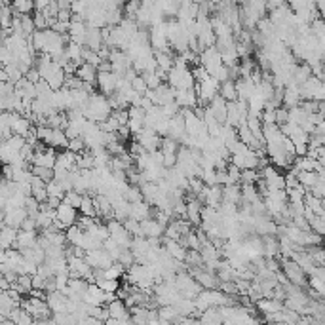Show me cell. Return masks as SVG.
Returning <instances> with one entry per match:
<instances>
[{
    "label": "cell",
    "instance_id": "484cf974",
    "mask_svg": "<svg viewBox=\"0 0 325 325\" xmlns=\"http://www.w3.org/2000/svg\"><path fill=\"white\" fill-rule=\"evenodd\" d=\"M219 95H221L224 101H236L238 94H236V88H234V80H224L219 84Z\"/></svg>",
    "mask_w": 325,
    "mask_h": 325
},
{
    "label": "cell",
    "instance_id": "30bf717a",
    "mask_svg": "<svg viewBox=\"0 0 325 325\" xmlns=\"http://www.w3.org/2000/svg\"><path fill=\"white\" fill-rule=\"evenodd\" d=\"M175 103L179 105L181 109H194L198 105V97L192 88H185V90H175Z\"/></svg>",
    "mask_w": 325,
    "mask_h": 325
},
{
    "label": "cell",
    "instance_id": "1f68e13d",
    "mask_svg": "<svg viewBox=\"0 0 325 325\" xmlns=\"http://www.w3.org/2000/svg\"><path fill=\"white\" fill-rule=\"evenodd\" d=\"M101 248L105 249V251H107L109 255H111L112 261H116V259H118V255H120V251H122V248H120L118 243H116V241H114V239H112L111 236H109V238L103 241Z\"/></svg>",
    "mask_w": 325,
    "mask_h": 325
},
{
    "label": "cell",
    "instance_id": "5b68a950",
    "mask_svg": "<svg viewBox=\"0 0 325 325\" xmlns=\"http://www.w3.org/2000/svg\"><path fill=\"white\" fill-rule=\"evenodd\" d=\"M148 44H150L152 51L170 48L168 34H166V21H160V23L150 25V29H148Z\"/></svg>",
    "mask_w": 325,
    "mask_h": 325
},
{
    "label": "cell",
    "instance_id": "277c9868",
    "mask_svg": "<svg viewBox=\"0 0 325 325\" xmlns=\"http://www.w3.org/2000/svg\"><path fill=\"white\" fill-rule=\"evenodd\" d=\"M278 261H282L283 274L287 276V280L291 283L300 285V287H308V274L293 259H289V257H278Z\"/></svg>",
    "mask_w": 325,
    "mask_h": 325
},
{
    "label": "cell",
    "instance_id": "b9f144b4",
    "mask_svg": "<svg viewBox=\"0 0 325 325\" xmlns=\"http://www.w3.org/2000/svg\"><path fill=\"white\" fill-rule=\"evenodd\" d=\"M129 84H131V88H133V90H135V92H137V94H139V95H143V94H145V92H146V90H148V88H146L145 78L141 76V74H137V76L133 78V80H131Z\"/></svg>",
    "mask_w": 325,
    "mask_h": 325
},
{
    "label": "cell",
    "instance_id": "ffe728a7",
    "mask_svg": "<svg viewBox=\"0 0 325 325\" xmlns=\"http://www.w3.org/2000/svg\"><path fill=\"white\" fill-rule=\"evenodd\" d=\"M84 46L90 50H99L103 46V34L101 29H95V27H88L86 31V38H84Z\"/></svg>",
    "mask_w": 325,
    "mask_h": 325
},
{
    "label": "cell",
    "instance_id": "6da1fadb",
    "mask_svg": "<svg viewBox=\"0 0 325 325\" xmlns=\"http://www.w3.org/2000/svg\"><path fill=\"white\" fill-rule=\"evenodd\" d=\"M166 82H168L173 90H185V88H192V86H194V76H192V70L188 67L173 65V67L168 70Z\"/></svg>",
    "mask_w": 325,
    "mask_h": 325
},
{
    "label": "cell",
    "instance_id": "4316f807",
    "mask_svg": "<svg viewBox=\"0 0 325 325\" xmlns=\"http://www.w3.org/2000/svg\"><path fill=\"white\" fill-rule=\"evenodd\" d=\"M297 181L300 187L308 190L317 181V173L316 171H297Z\"/></svg>",
    "mask_w": 325,
    "mask_h": 325
},
{
    "label": "cell",
    "instance_id": "f546056e",
    "mask_svg": "<svg viewBox=\"0 0 325 325\" xmlns=\"http://www.w3.org/2000/svg\"><path fill=\"white\" fill-rule=\"evenodd\" d=\"M16 306H17V304L12 300V297H10L8 293H6V291H0V312L8 316L10 312H12Z\"/></svg>",
    "mask_w": 325,
    "mask_h": 325
},
{
    "label": "cell",
    "instance_id": "603a6c76",
    "mask_svg": "<svg viewBox=\"0 0 325 325\" xmlns=\"http://www.w3.org/2000/svg\"><path fill=\"white\" fill-rule=\"evenodd\" d=\"M222 202H230V204L239 205V202H241V192H239L238 183H234V185H224V187H222Z\"/></svg>",
    "mask_w": 325,
    "mask_h": 325
},
{
    "label": "cell",
    "instance_id": "8992f818",
    "mask_svg": "<svg viewBox=\"0 0 325 325\" xmlns=\"http://www.w3.org/2000/svg\"><path fill=\"white\" fill-rule=\"evenodd\" d=\"M95 84L99 86V92H101L103 95H111V94H114V92H116L118 74H114L112 70H105V72H99V70H97Z\"/></svg>",
    "mask_w": 325,
    "mask_h": 325
},
{
    "label": "cell",
    "instance_id": "d590c367",
    "mask_svg": "<svg viewBox=\"0 0 325 325\" xmlns=\"http://www.w3.org/2000/svg\"><path fill=\"white\" fill-rule=\"evenodd\" d=\"M124 14H126V17H129V19H135V14L139 12V8H141V4H143V0H124Z\"/></svg>",
    "mask_w": 325,
    "mask_h": 325
},
{
    "label": "cell",
    "instance_id": "f6af8a7d",
    "mask_svg": "<svg viewBox=\"0 0 325 325\" xmlns=\"http://www.w3.org/2000/svg\"><path fill=\"white\" fill-rule=\"evenodd\" d=\"M33 21H34V29H48V19L44 16L42 12H36L33 16Z\"/></svg>",
    "mask_w": 325,
    "mask_h": 325
},
{
    "label": "cell",
    "instance_id": "7c38bea8",
    "mask_svg": "<svg viewBox=\"0 0 325 325\" xmlns=\"http://www.w3.org/2000/svg\"><path fill=\"white\" fill-rule=\"evenodd\" d=\"M205 109L211 112V116H213L219 124H224V120H226V101L222 99L221 95L219 94L215 95L213 99L205 105Z\"/></svg>",
    "mask_w": 325,
    "mask_h": 325
},
{
    "label": "cell",
    "instance_id": "f1b7e54d",
    "mask_svg": "<svg viewBox=\"0 0 325 325\" xmlns=\"http://www.w3.org/2000/svg\"><path fill=\"white\" fill-rule=\"evenodd\" d=\"M308 287L312 291H316L317 295H325V278L323 276H310V280H308Z\"/></svg>",
    "mask_w": 325,
    "mask_h": 325
},
{
    "label": "cell",
    "instance_id": "816d5d0a",
    "mask_svg": "<svg viewBox=\"0 0 325 325\" xmlns=\"http://www.w3.org/2000/svg\"><path fill=\"white\" fill-rule=\"evenodd\" d=\"M6 289H10V282L4 276H0V291H6Z\"/></svg>",
    "mask_w": 325,
    "mask_h": 325
},
{
    "label": "cell",
    "instance_id": "2e32d148",
    "mask_svg": "<svg viewBox=\"0 0 325 325\" xmlns=\"http://www.w3.org/2000/svg\"><path fill=\"white\" fill-rule=\"evenodd\" d=\"M27 209L25 207H14V209H8V211H4V224H8V226H14L19 230V226H21V222L23 219L27 217Z\"/></svg>",
    "mask_w": 325,
    "mask_h": 325
},
{
    "label": "cell",
    "instance_id": "d6986e66",
    "mask_svg": "<svg viewBox=\"0 0 325 325\" xmlns=\"http://www.w3.org/2000/svg\"><path fill=\"white\" fill-rule=\"evenodd\" d=\"M36 230H17V236H16V243L14 248L16 249H25V248H33L36 246Z\"/></svg>",
    "mask_w": 325,
    "mask_h": 325
},
{
    "label": "cell",
    "instance_id": "e0dca14e",
    "mask_svg": "<svg viewBox=\"0 0 325 325\" xmlns=\"http://www.w3.org/2000/svg\"><path fill=\"white\" fill-rule=\"evenodd\" d=\"M185 133H187V131H185V120H183V114L179 112V114H175V116H171V118H170V124H168V133H166V135L179 141Z\"/></svg>",
    "mask_w": 325,
    "mask_h": 325
},
{
    "label": "cell",
    "instance_id": "7a4b0ae2",
    "mask_svg": "<svg viewBox=\"0 0 325 325\" xmlns=\"http://www.w3.org/2000/svg\"><path fill=\"white\" fill-rule=\"evenodd\" d=\"M19 306H23L34 317V321H46V319H50L51 317V310L48 308V302L44 299H38V297H33V295H29L27 299L21 300V304Z\"/></svg>",
    "mask_w": 325,
    "mask_h": 325
},
{
    "label": "cell",
    "instance_id": "681fc988",
    "mask_svg": "<svg viewBox=\"0 0 325 325\" xmlns=\"http://www.w3.org/2000/svg\"><path fill=\"white\" fill-rule=\"evenodd\" d=\"M70 17H72L70 8H59V12H57V19H59V21L68 23V21H70Z\"/></svg>",
    "mask_w": 325,
    "mask_h": 325
},
{
    "label": "cell",
    "instance_id": "9a60e30c",
    "mask_svg": "<svg viewBox=\"0 0 325 325\" xmlns=\"http://www.w3.org/2000/svg\"><path fill=\"white\" fill-rule=\"evenodd\" d=\"M302 97H300V92H299V86H293V84H287L283 88V95H282V105L285 109H291V107H297L300 105Z\"/></svg>",
    "mask_w": 325,
    "mask_h": 325
},
{
    "label": "cell",
    "instance_id": "60d3db41",
    "mask_svg": "<svg viewBox=\"0 0 325 325\" xmlns=\"http://www.w3.org/2000/svg\"><path fill=\"white\" fill-rule=\"evenodd\" d=\"M257 179H259L257 170H249V168H246V170L239 171V183H255Z\"/></svg>",
    "mask_w": 325,
    "mask_h": 325
},
{
    "label": "cell",
    "instance_id": "ac0fdd59",
    "mask_svg": "<svg viewBox=\"0 0 325 325\" xmlns=\"http://www.w3.org/2000/svg\"><path fill=\"white\" fill-rule=\"evenodd\" d=\"M129 217H133V219H137V221L148 219V217H152V205L146 204L145 200H141V202H133L131 207H129Z\"/></svg>",
    "mask_w": 325,
    "mask_h": 325
},
{
    "label": "cell",
    "instance_id": "ba28073f",
    "mask_svg": "<svg viewBox=\"0 0 325 325\" xmlns=\"http://www.w3.org/2000/svg\"><path fill=\"white\" fill-rule=\"evenodd\" d=\"M107 310H109V316L111 317H118L122 325L124 323H129L131 321V316H129V308L126 306V302L122 299H114L111 300L109 304H105Z\"/></svg>",
    "mask_w": 325,
    "mask_h": 325
},
{
    "label": "cell",
    "instance_id": "cb8c5ba5",
    "mask_svg": "<svg viewBox=\"0 0 325 325\" xmlns=\"http://www.w3.org/2000/svg\"><path fill=\"white\" fill-rule=\"evenodd\" d=\"M302 202H304V207H306V209H310L312 213L323 215V217H325L323 200H321V198H316L314 194H310V192L306 190V194H304V198H302Z\"/></svg>",
    "mask_w": 325,
    "mask_h": 325
},
{
    "label": "cell",
    "instance_id": "7dc6e473",
    "mask_svg": "<svg viewBox=\"0 0 325 325\" xmlns=\"http://www.w3.org/2000/svg\"><path fill=\"white\" fill-rule=\"evenodd\" d=\"M177 164V154L175 152H164V168H173Z\"/></svg>",
    "mask_w": 325,
    "mask_h": 325
},
{
    "label": "cell",
    "instance_id": "c3c4849f",
    "mask_svg": "<svg viewBox=\"0 0 325 325\" xmlns=\"http://www.w3.org/2000/svg\"><path fill=\"white\" fill-rule=\"evenodd\" d=\"M285 122H287V109H285V107H278V109H276V124L282 126Z\"/></svg>",
    "mask_w": 325,
    "mask_h": 325
},
{
    "label": "cell",
    "instance_id": "8d00e7d4",
    "mask_svg": "<svg viewBox=\"0 0 325 325\" xmlns=\"http://www.w3.org/2000/svg\"><path fill=\"white\" fill-rule=\"evenodd\" d=\"M116 261H118L124 268H129V266L135 263V257H133V253H131V249L129 248H122V251H120V255Z\"/></svg>",
    "mask_w": 325,
    "mask_h": 325
},
{
    "label": "cell",
    "instance_id": "83f0119b",
    "mask_svg": "<svg viewBox=\"0 0 325 325\" xmlns=\"http://www.w3.org/2000/svg\"><path fill=\"white\" fill-rule=\"evenodd\" d=\"M78 211H80V215L97 217V213H95V205H94V198L84 194V196H82V202H80V205H78Z\"/></svg>",
    "mask_w": 325,
    "mask_h": 325
},
{
    "label": "cell",
    "instance_id": "d4e9b609",
    "mask_svg": "<svg viewBox=\"0 0 325 325\" xmlns=\"http://www.w3.org/2000/svg\"><path fill=\"white\" fill-rule=\"evenodd\" d=\"M44 80L48 82V86H50L53 92H55V90H61L63 84H65V70L61 67H55Z\"/></svg>",
    "mask_w": 325,
    "mask_h": 325
},
{
    "label": "cell",
    "instance_id": "836d02e7",
    "mask_svg": "<svg viewBox=\"0 0 325 325\" xmlns=\"http://www.w3.org/2000/svg\"><path fill=\"white\" fill-rule=\"evenodd\" d=\"M82 196H84V194H80V192H76L74 188H70V190H65V194H63L61 200L78 209V205H80V202H82Z\"/></svg>",
    "mask_w": 325,
    "mask_h": 325
},
{
    "label": "cell",
    "instance_id": "f5cc1de1",
    "mask_svg": "<svg viewBox=\"0 0 325 325\" xmlns=\"http://www.w3.org/2000/svg\"><path fill=\"white\" fill-rule=\"evenodd\" d=\"M0 111H4V99L0 97Z\"/></svg>",
    "mask_w": 325,
    "mask_h": 325
},
{
    "label": "cell",
    "instance_id": "52a82bcc",
    "mask_svg": "<svg viewBox=\"0 0 325 325\" xmlns=\"http://www.w3.org/2000/svg\"><path fill=\"white\" fill-rule=\"evenodd\" d=\"M150 101H152L154 105H160V107H162V105H166V103L175 101V90H173L168 82H162L158 88H154V90H152Z\"/></svg>",
    "mask_w": 325,
    "mask_h": 325
},
{
    "label": "cell",
    "instance_id": "ab89813d",
    "mask_svg": "<svg viewBox=\"0 0 325 325\" xmlns=\"http://www.w3.org/2000/svg\"><path fill=\"white\" fill-rule=\"evenodd\" d=\"M67 148L68 150H72V152H82V150H86V143L82 137H72V139H68L67 143Z\"/></svg>",
    "mask_w": 325,
    "mask_h": 325
},
{
    "label": "cell",
    "instance_id": "f35d334b",
    "mask_svg": "<svg viewBox=\"0 0 325 325\" xmlns=\"http://www.w3.org/2000/svg\"><path fill=\"white\" fill-rule=\"evenodd\" d=\"M46 192H48V196H55V198H63V194H65L63 187H61L55 179H51L50 183H46Z\"/></svg>",
    "mask_w": 325,
    "mask_h": 325
},
{
    "label": "cell",
    "instance_id": "ee69618b",
    "mask_svg": "<svg viewBox=\"0 0 325 325\" xmlns=\"http://www.w3.org/2000/svg\"><path fill=\"white\" fill-rule=\"evenodd\" d=\"M16 92V86L12 84V82H8V80H0V97L4 99V97H8V95H12Z\"/></svg>",
    "mask_w": 325,
    "mask_h": 325
},
{
    "label": "cell",
    "instance_id": "44dd1931",
    "mask_svg": "<svg viewBox=\"0 0 325 325\" xmlns=\"http://www.w3.org/2000/svg\"><path fill=\"white\" fill-rule=\"evenodd\" d=\"M221 202H222V187L221 185H211V187H207V194H205V198H204V204L219 209Z\"/></svg>",
    "mask_w": 325,
    "mask_h": 325
},
{
    "label": "cell",
    "instance_id": "db71d44e",
    "mask_svg": "<svg viewBox=\"0 0 325 325\" xmlns=\"http://www.w3.org/2000/svg\"><path fill=\"white\" fill-rule=\"evenodd\" d=\"M211 2H213V4H217V2H219V0H211Z\"/></svg>",
    "mask_w": 325,
    "mask_h": 325
},
{
    "label": "cell",
    "instance_id": "4fadbf2b",
    "mask_svg": "<svg viewBox=\"0 0 325 325\" xmlns=\"http://www.w3.org/2000/svg\"><path fill=\"white\" fill-rule=\"evenodd\" d=\"M76 168V152L68 150V148H61V152L55 156V166L53 170H74Z\"/></svg>",
    "mask_w": 325,
    "mask_h": 325
},
{
    "label": "cell",
    "instance_id": "8fae6325",
    "mask_svg": "<svg viewBox=\"0 0 325 325\" xmlns=\"http://www.w3.org/2000/svg\"><path fill=\"white\" fill-rule=\"evenodd\" d=\"M141 222V234L145 236V238H162L164 236V230H166V226L160 224V222L156 221L154 217H148V219H143Z\"/></svg>",
    "mask_w": 325,
    "mask_h": 325
},
{
    "label": "cell",
    "instance_id": "4dcf8cb0",
    "mask_svg": "<svg viewBox=\"0 0 325 325\" xmlns=\"http://www.w3.org/2000/svg\"><path fill=\"white\" fill-rule=\"evenodd\" d=\"M31 173H33V175H36V177H40L44 183H50V181L53 179V170H51V168H44V166H34V164H33V168H31Z\"/></svg>",
    "mask_w": 325,
    "mask_h": 325
},
{
    "label": "cell",
    "instance_id": "74e56055",
    "mask_svg": "<svg viewBox=\"0 0 325 325\" xmlns=\"http://www.w3.org/2000/svg\"><path fill=\"white\" fill-rule=\"evenodd\" d=\"M177 148H179V141L177 139H171L168 135L162 137V145H160L162 152H177Z\"/></svg>",
    "mask_w": 325,
    "mask_h": 325
},
{
    "label": "cell",
    "instance_id": "3957f363",
    "mask_svg": "<svg viewBox=\"0 0 325 325\" xmlns=\"http://www.w3.org/2000/svg\"><path fill=\"white\" fill-rule=\"evenodd\" d=\"M194 92H196V97H198V105L205 107L215 95L219 94V82L213 76H205L202 80L194 82Z\"/></svg>",
    "mask_w": 325,
    "mask_h": 325
},
{
    "label": "cell",
    "instance_id": "f907efd6",
    "mask_svg": "<svg viewBox=\"0 0 325 325\" xmlns=\"http://www.w3.org/2000/svg\"><path fill=\"white\" fill-rule=\"evenodd\" d=\"M48 4H50V0H34V10H36V12H42Z\"/></svg>",
    "mask_w": 325,
    "mask_h": 325
},
{
    "label": "cell",
    "instance_id": "7bdbcfd3",
    "mask_svg": "<svg viewBox=\"0 0 325 325\" xmlns=\"http://www.w3.org/2000/svg\"><path fill=\"white\" fill-rule=\"evenodd\" d=\"M162 112L166 118H171V116H175V114H179L181 112V107L177 105L175 101L171 103H166V105H162Z\"/></svg>",
    "mask_w": 325,
    "mask_h": 325
},
{
    "label": "cell",
    "instance_id": "d6a6232c",
    "mask_svg": "<svg viewBox=\"0 0 325 325\" xmlns=\"http://www.w3.org/2000/svg\"><path fill=\"white\" fill-rule=\"evenodd\" d=\"M14 4V14H29L31 10H34V0H12Z\"/></svg>",
    "mask_w": 325,
    "mask_h": 325
},
{
    "label": "cell",
    "instance_id": "9c48e42d",
    "mask_svg": "<svg viewBox=\"0 0 325 325\" xmlns=\"http://www.w3.org/2000/svg\"><path fill=\"white\" fill-rule=\"evenodd\" d=\"M76 217H78V209L76 207H72V205H68L67 202H63L61 200L59 205L55 207V219H59L65 226H70V224H74L76 222Z\"/></svg>",
    "mask_w": 325,
    "mask_h": 325
},
{
    "label": "cell",
    "instance_id": "7402d4cb",
    "mask_svg": "<svg viewBox=\"0 0 325 325\" xmlns=\"http://www.w3.org/2000/svg\"><path fill=\"white\" fill-rule=\"evenodd\" d=\"M82 82H90V84H95V78H97V68L90 63H80L74 72Z\"/></svg>",
    "mask_w": 325,
    "mask_h": 325
},
{
    "label": "cell",
    "instance_id": "5bb4252c",
    "mask_svg": "<svg viewBox=\"0 0 325 325\" xmlns=\"http://www.w3.org/2000/svg\"><path fill=\"white\" fill-rule=\"evenodd\" d=\"M46 302H48V308L53 312H67V295H63L61 291L53 289L46 293Z\"/></svg>",
    "mask_w": 325,
    "mask_h": 325
},
{
    "label": "cell",
    "instance_id": "e575fe53",
    "mask_svg": "<svg viewBox=\"0 0 325 325\" xmlns=\"http://www.w3.org/2000/svg\"><path fill=\"white\" fill-rule=\"evenodd\" d=\"M122 224H124V228L131 234V238H133V236H143V234H141V222L137 221V219H133V217L124 219V221H122Z\"/></svg>",
    "mask_w": 325,
    "mask_h": 325
},
{
    "label": "cell",
    "instance_id": "bcb514c9",
    "mask_svg": "<svg viewBox=\"0 0 325 325\" xmlns=\"http://www.w3.org/2000/svg\"><path fill=\"white\" fill-rule=\"evenodd\" d=\"M38 205H40V204H38L33 196H27L25 198V205H23V207L27 209V213H29V215H36V211H38Z\"/></svg>",
    "mask_w": 325,
    "mask_h": 325
}]
</instances>
